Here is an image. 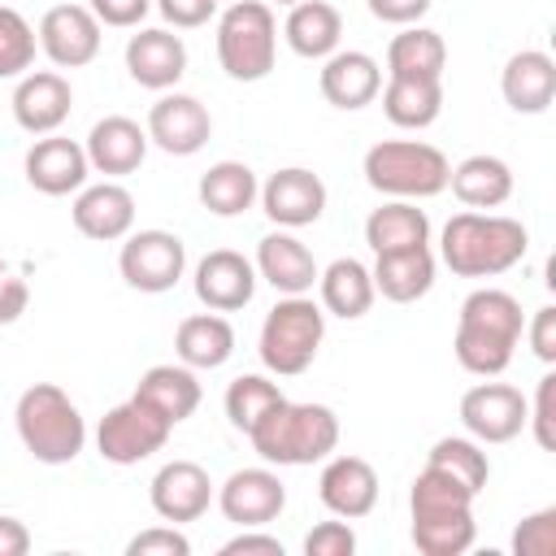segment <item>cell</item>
I'll return each instance as SVG.
<instances>
[{"instance_id":"d6a6232c","label":"cell","mask_w":556,"mask_h":556,"mask_svg":"<svg viewBox=\"0 0 556 556\" xmlns=\"http://www.w3.org/2000/svg\"><path fill=\"white\" fill-rule=\"evenodd\" d=\"M365 243L378 252H404L430 243V217L417 208V200H387L365 217Z\"/></svg>"},{"instance_id":"7c38bea8","label":"cell","mask_w":556,"mask_h":556,"mask_svg":"<svg viewBox=\"0 0 556 556\" xmlns=\"http://www.w3.org/2000/svg\"><path fill=\"white\" fill-rule=\"evenodd\" d=\"M39 52L56 70H78L100 56V22L87 4H52L39 17Z\"/></svg>"},{"instance_id":"4fadbf2b","label":"cell","mask_w":556,"mask_h":556,"mask_svg":"<svg viewBox=\"0 0 556 556\" xmlns=\"http://www.w3.org/2000/svg\"><path fill=\"white\" fill-rule=\"evenodd\" d=\"M148 143H156L169 156H195L208 135H213V117L208 109L187 96V91H165L152 109H148Z\"/></svg>"},{"instance_id":"cb8c5ba5","label":"cell","mask_w":556,"mask_h":556,"mask_svg":"<svg viewBox=\"0 0 556 556\" xmlns=\"http://www.w3.org/2000/svg\"><path fill=\"white\" fill-rule=\"evenodd\" d=\"M87 165L96 174H109V178H122V174H135L148 156V130L135 122V117H122V113H109L100 117L91 130H87Z\"/></svg>"},{"instance_id":"816d5d0a","label":"cell","mask_w":556,"mask_h":556,"mask_svg":"<svg viewBox=\"0 0 556 556\" xmlns=\"http://www.w3.org/2000/svg\"><path fill=\"white\" fill-rule=\"evenodd\" d=\"M265 4H287V9H291V4H300V0H265Z\"/></svg>"},{"instance_id":"83f0119b","label":"cell","mask_w":556,"mask_h":556,"mask_svg":"<svg viewBox=\"0 0 556 556\" xmlns=\"http://www.w3.org/2000/svg\"><path fill=\"white\" fill-rule=\"evenodd\" d=\"M282 39L295 56L304 61H326L330 52H339V39H343V17L334 4L326 0H300L291 4L287 22H282Z\"/></svg>"},{"instance_id":"6da1fadb","label":"cell","mask_w":556,"mask_h":556,"mask_svg":"<svg viewBox=\"0 0 556 556\" xmlns=\"http://www.w3.org/2000/svg\"><path fill=\"white\" fill-rule=\"evenodd\" d=\"M521 334H526L521 300L500 287H478L465 295V304L456 313L452 352H456L460 369H469L478 378H500L513 365Z\"/></svg>"},{"instance_id":"c3c4849f","label":"cell","mask_w":556,"mask_h":556,"mask_svg":"<svg viewBox=\"0 0 556 556\" xmlns=\"http://www.w3.org/2000/svg\"><path fill=\"white\" fill-rule=\"evenodd\" d=\"M365 4L378 22H391V26H417L430 13V0H365Z\"/></svg>"},{"instance_id":"4dcf8cb0","label":"cell","mask_w":556,"mask_h":556,"mask_svg":"<svg viewBox=\"0 0 556 556\" xmlns=\"http://www.w3.org/2000/svg\"><path fill=\"white\" fill-rule=\"evenodd\" d=\"M174 352L191 369H222L235 356V326L222 313H191L174 330Z\"/></svg>"},{"instance_id":"836d02e7","label":"cell","mask_w":556,"mask_h":556,"mask_svg":"<svg viewBox=\"0 0 556 556\" xmlns=\"http://www.w3.org/2000/svg\"><path fill=\"white\" fill-rule=\"evenodd\" d=\"M382 113L400 130H426L443 113V78H387Z\"/></svg>"},{"instance_id":"f35d334b","label":"cell","mask_w":556,"mask_h":556,"mask_svg":"<svg viewBox=\"0 0 556 556\" xmlns=\"http://www.w3.org/2000/svg\"><path fill=\"white\" fill-rule=\"evenodd\" d=\"M35 48H39L35 26L17 9L0 4V78H22L35 65Z\"/></svg>"},{"instance_id":"681fc988","label":"cell","mask_w":556,"mask_h":556,"mask_svg":"<svg viewBox=\"0 0 556 556\" xmlns=\"http://www.w3.org/2000/svg\"><path fill=\"white\" fill-rule=\"evenodd\" d=\"M222 556H282V539L256 534V526H248V530H239L235 539L222 543Z\"/></svg>"},{"instance_id":"f6af8a7d","label":"cell","mask_w":556,"mask_h":556,"mask_svg":"<svg viewBox=\"0 0 556 556\" xmlns=\"http://www.w3.org/2000/svg\"><path fill=\"white\" fill-rule=\"evenodd\" d=\"M174 30H195L217 13V0H152Z\"/></svg>"},{"instance_id":"5b68a950","label":"cell","mask_w":556,"mask_h":556,"mask_svg":"<svg viewBox=\"0 0 556 556\" xmlns=\"http://www.w3.org/2000/svg\"><path fill=\"white\" fill-rule=\"evenodd\" d=\"M13 426L22 447L39 460V465H70L78 460L83 443H87V421L78 413V404L56 387V382H35L17 395L13 408Z\"/></svg>"},{"instance_id":"8d00e7d4","label":"cell","mask_w":556,"mask_h":556,"mask_svg":"<svg viewBox=\"0 0 556 556\" xmlns=\"http://www.w3.org/2000/svg\"><path fill=\"white\" fill-rule=\"evenodd\" d=\"M426 465H434V469L452 473V478H456V482H465L473 495H478V491L486 486V478H491V460H486L482 443H478V439H460V434L439 439V443L426 452Z\"/></svg>"},{"instance_id":"ba28073f","label":"cell","mask_w":556,"mask_h":556,"mask_svg":"<svg viewBox=\"0 0 556 556\" xmlns=\"http://www.w3.org/2000/svg\"><path fill=\"white\" fill-rule=\"evenodd\" d=\"M217 61L235 83L269 78L278 61V22L265 0H235L217 17Z\"/></svg>"},{"instance_id":"8fae6325","label":"cell","mask_w":556,"mask_h":556,"mask_svg":"<svg viewBox=\"0 0 556 556\" xmlns=\"http://www.w3.org/2000/svg\"><path fill=\"white\" fill-rule=\"evenodd\" d=\"M460 426L482 447L513 443L526 430V395L508 382H478L460 395Z\"/></svg>"},{"instance_id":"3957f363","label":"cell","mask_w":556,"mask_h":556,"mask_svg":"<svg viewBox=\"0 0 556 556\" xmlns=\"http://www.w3.org/2000/svg\"><path fill=\"white\" fill-rule=\"evenodd\" d=\"M473 491L452 473L426 465L413 478L408 513H413V547L421 556H460L473 547Z\"/></svg>"},{"instance_id":"1f68e13d","label":"cell","mask_w":556,"mask_h":556,"mask_svg":"<svg viewBox=\"0 0 556 556\" xmlns=\"http://www.w3.org/2000/svg\"><path fill=\"white\" fill-rule=\"evenodd\" d=\"M317 291H321V308L343 317V321H356L374 308V274L369 265H361L356 256H339L330 261L321 274H317Z\"/></svg>"},{"instance_id":"484cf974","label":"cell","mask_w":556,"mask_h":556,"mask_svg":"<svg viewBox=\"0 0 556 556\" xmlns=\"http://www.w3.org/2000/svg\"><path fill=\"white\" fill-rule=\"evenodd\" d=\"M500 91H504V104L513 113H547L552 100H556V61L539 48H521L504 61V74H500Z\"/></svg>"},{"instance_id":"7a4b0ae2","label":"cell","mask_w":556,"mask_h":556,"mask_svg":"<svg viewBox=\"0 0 556 556\" xmlns=\"http://www.w3.org/2000/svg\"><path fill=\"white\" fill-rule=\"evenodd\" d=\"M530 248V235L517 217L504 213H478L465 208L456 217H447L443 235H439V256L452 274L460 278H500L508 274Z\"/></svg>"},{"instance_id":"e0dca14e","label":"cell","mask_w":556,"mask_h":556,"mask_svg":"<svg viewBox=\"0 0 556 556\" xmlns=\"http://www.w3.org/2000/svg\"><path fill=\"white\" fill-rule=\"evenodd\" d=\"M74 109V87L56 70H26L13 87V122L26 135H56Z\"/></svg>"},{"instance_id":"7402d4cb","label":"cell","mask_w":556,"mask_h":556,"mask_svg":"<svg viewBox=\"0 0 556 556\" xmlns=\"http://www.w3.org/2000/svg\"><path fill=\"white\" fill-rule=\"evenodd\" d=\"M317 495L343 521L369 517L374 504H378V473H374V465L365 456H348V452L326 456L321 478H317Z\"/></svg>"},{"instance_id":"d6986e66","label":"cell","mask_w":556,"mask_h":556,"mask_svg":"<svg viewBox=\"0 0 556 556\" xmlns=\"http://www.w3.org/2000/svg\"><path fill=\"white\" fill-rule=\"evenodd\" d=\"M126 74L148 91H169L187 74V43L165 26H135L126 39Z\"/></svg>"},{"instance_id":"8992f818","label":"cell","mask_w":556,"mask_h":556,"mask_svg":"<svg viewBox=\"0 0 556 556\" xmlns=\"http://www.w3.org/2000/svg\"><path fill=\"white\" fill-rule=\"evenodd\" d=\"M365 182L387 200H430L447 191V156L421 139H382L365 152Z\"/></svg>"},{"instance_id":"2e32d148","label":"cell","mask_w":556,"mask_h":556,"mask_svg":"<svg viewBox=\"0 0 556 556\" xmlns=\"http://www.w3.org/2000/svg\"><path fill=\"white\" fill-rule=\"evenodd\" d=\"M217 508L226 521L235 526H269L282 517L287 508V486L274 469H235L222 486H217Z\"/></svg>"},{"instance_id":"44dd1931","label":"cell","mask_w":556,"mask_h":556,"mask_svg":"<svg viewBox=\"0 0 556 556\" xmlns=\"http://www.w3.org/2000/svg\"><path fill=\"white\" fill-rule=\"evenodd\" d=\"M70 217H74V230L83 239H96V243H117L135 230V195L122 187V182H91L83 191H74V204H70Z\"/></svg>"},{"instance_id":"d590c367","label":"cell","mask_w":556,"mask_h":556,"mask_svg":"<svg viewBox=\"0 0 556 556\" xmlns=\"http://www.w3.org/2000/svg\"><path fill=\"white\" fill-rule=\"evenodd\" d=\"M447 43L430 26H404L387 43V78H443Z\"/></svg>"},{"instance_id":"30bf717a","label":"cell","mask_w":556,"mask_h":556,"mask_svg":"<svg viewBox=\"0 0 556 556\" xmlns=\"http://www.w3.org/2000/svg\"><path fill=\"white\" fill-rule=\"evenodd\" d=\"M117 269L135 291H174L187 269V243L174 230H130L117 252Z\"/></svg>"},{"instance_id":"e575fe53","label":"cell","mask_w":556,"mask_h":556,"mask_svg":"<svg viewBox=\"0 0 556 556\" xmlns=\"http://www.w3.org/2000/svg\"><path fill=\"white\" fill-rule=\"evenodd\" d=\"M195 195L213 217H239V213H248L256 204L261 182L243 161H217V165H208L200 174Z\"/></svg>"},{"instance_id":"9a60e30c","label":"cell","mask_w":556,"mask_h":556,"mask_svg":"<svg viewBox=\"0 0 556 556\" xmlns=\"http://www.w3.org/2000/svg\"><path fill=\"white\" fill-rule=\"evenodd\" d=\"M213 478L204 465L195 460H169L156 469L152 486H148V500H152V513L169 526H182V521H200L213 504Z\"/></svg>"},{"instance_id":"d4e9b609","label":"cell","mask_w":556,"mask_h":556,"mask_svg":"<svg viewBox=\"0 0 556 556\" xmlns=\"http://www.w3.org/2000/svg\"><path fill=\"white\" fill-rule=\"evenodd\" d=\"M256 278H265L278 295H308L317 287V261L313 252L291 235V230H274L256 243Z\"/></svg>"},{"instance_id":"ee69618b","label":"cell","mask_w":556,"mask_h":556,"mask_svg":"<svg viewBox=\"0 0 556 556\" xmlns=\"http://www.w3.org/2000/svg\"><path fill=\"white\" fill-rule=\"evenodd\" d=\"M87 9L96 13V22H100V26L135 30V26L152 13V0H87Z\"/></svg>"},{"instance_id":"277c9868","label":"cell","mask_w":556,"mask_h":556,"mask_svg":"<svg viewBox=\"0 0 556 556\" xmlns=\"http://www.w3.org/2000/svg\"><path fill=\"white\" fill-rule=\"evenodd\" d=\"M252 452L265 465H313L339 447V417L326 404H274L252 430Z\"/></svg>"},{"instance_id":"9c48e42d","label":"cell","mask_w":556,"mask_h":556,"mask_svg":"<svg viewBox=\"0 0 556 556\" xmlns=\"http://www.w3.org/2000/svg\"><path fill=\"white\" fill-rule=\"evenodd\" d=\"M169 434H174V426L161 417V413H152L143 400H122V404H113L104 417H100V426H96V447H100V456L109 460V465H139V460H148L152 452H161L165 443H169Z\"/></svg>"},{"instance_id":"603a6c76","label":"cell","mask_w":556,"mask_h":556,"mask_svg":"<svg viewBox=\"0 0 556 556\" xmlns=\"http://www.w3.org/2000/svg\"><path fill=\"white\" fill-rule=\"evenodd\" d=\"M317 87L326 96V104L334 109H365L378 100L382 91V65L369 56V52H356V48H339L321 61V74H317Z\"/></svg>"},{"instance_id":"4316f807","label":"cell","mask_w":556,"mask_h":556,"mask_svg":"<svg viewBox=\"0 0 556 556\" xmlns=\"http://www.w3.org/2000/svg\"><path fill=\"white\" fill-rule=\"evenodd\" d=\"M374 291L391 304H413L434 287V252L426 248H404V252H378L374 256Z\"/></svg>"},{"instance_id":"5bb4252c","label":"cell","mask_w":556,"mask_h":556,"mask_svg":"<svg viewBox=\"0 0 556 556\" xmlns=\"http://www.w3.org/2000/svg\"><path fill=\"white\" fill-rule=\"evenodd\" d=\"M256 200H261V208L274 226L300 230V226H313L326 213V182L304 165H287V169H278L261 182Z\"/></svg>"},{"instance_id":"ffe728a7","label":"cell","mask_w":556,"mask_h":556,"mask_svg":"<svg viewBox=\"0 0 556 556\" xmlns=\"http://www.w3.org/2000/svg\"><path fill=\"white\" fill-rule=\"evenodd\" d=\"M26 169V182L39 191V195H74L87 187V152L83 143L65 139V135H39L22 161Z\"/></svg>"},{"instance_id":"ac0fdd59","label":"cell","mask_w":556,"mask_h":556,"mask_svg":"<svg viewBox=\"0 0 556 556\" xmlns=\"http://www.w3.org/2000/svg\"><path fill=\"white\" fill-rule=\"evenodd\" d=\"M191 287H195V300L204 308L235 313V308L252 304V295H256V265L235 248H213L200 256Z\"/></svg>"},{"instance_id":"74e56055","label":"cell","mask_w":556,"mask_h":556,"mask_svg":"<svg viewBox=\"0 0 556 556\" xmlns=\"http://www.w3.org/2000/svg\"><path fill=\"white\" fill-rule=\"evenodd\" d=\"M287 395L278 391V382H269L265 374H239L230 387H226V417L235 430H252L274 404H282Z\"/></svg>"},{"instance_id":"60d3db41","label":"cell","mask_w":556,"mask_h":556,"mask_svg":"<svg viewBox=\"0 0 556 556\" xmlns=\"http://www.w3.org/2000/svg\"><path fill=\"white\" fill-rule=\"evenodd\" d=\"M513 552L517 556H552L556 552V508H539V513L521 517V526L513 530Z\"/></svg>"},{"instance_id":"f907efd6","label":"cell","mask_w":556,"mask_h":556,"mask_svg":"<svg viewBox=\"0 0 556 556\" xmlns=\"http://www.w3.org/2000/svg\"><path fill=\"white\" fill-rule=\"evenodd\" d=\"M30 552V530L17 517H0V556H26Z\"/></svg>"},{"instance_id":"52a82bcc","label":"cell","mask_w":556,"mask_h":556,"mask_svg":"<svg viewBox=\"0 0 556 556\" xmlns=\"http://www.w3.org/2000/svg\"><path fill=\"white\" fill-rule=\"evenodd\" d=\"M326 339V308L313 304V295H282L265 321H261V365L278 378H295L317 361V348Z\"/></svg>"},{"instance_id":"7dc6e473","label":"cell","mask_w":556,"mask_h":556,"mask_svg":"<svg viewBox=\"0 0 556 556\" xmlns=\"http://www.w3.org/2000/svg\"><path fill=\"white\" fill-rule=\"evenodd\" d=\"M30 304V287L22 274H9L0 269V326H13Z\"/></svg>"},{"instance_id":"bcb514c9","label":"cell","mask_w":556,"mask_h":556,"mask_svg":"<svg viewBox=\"0 0 556 556\" xmlns=\"http://www.w3.org/2000/svg\"><path fill=\"white\" fill-rule=\"evenodd\" d=\"M526 334H530V352H534L543 365H552V361H556V308L543 304V308L534 313V321L526 326Z\"/></svg>"},{"instance_id":"ab89813d","label":"cell","mask_w":556,"mask_h":556,"mask_svg":"<svg viewBox=\"0 0 556 556\" xmlns=\"http://www.w3.org/2000/svg\"><path fill=\"white\" fill-rule=\"evenodd\" d=\"M526 426L534 430V443L543 452H556V374H543L539 378L534 404L526 400Z\"/></svg>"},{"instance_id":"b9f144b4","label":"cell","mask_w":556,"mask_h":556,"mask_svg":"<svg viewBox=\"0 0 556 556\" xmlns=\"http://www.w3.org/2000/svg\"><path fill=\"white\" fill-rule=\"evenodd\" d=\"M191 539L178 526H148L126 543V556H187Z\"/></svg>"},{"instance_id":"7bdbcfd3","label":"cell","mask_w":556,"mask_h":556,"mask_svg":"<svg viewBox=\"0 0 556 556\" xmlns=\"http://www.w3.org/2000/svg\"><path fill=\"white\" fill-rule=\"evenodd\" d=\"M308 556H352L356 552V530L348 521H321L304 534Z\"/></svg>"},{"instance_id":"f1b7e54d","label":"cell","mask_w":556,"mask_h":556,"mask_svg":"<svg viewBox=\"0 0 556 556\" xmlns=\"http://www.w3.org/2000/svg\"><path fill=\"white\" fill-rule=\"evenodd\" d=\"M135 400H143L152 413H161L169 426H178L200 408V378L182 361L178 365H152V369H143Z\"/></svg>"},{"instance_id":"f546056e","label":"cell","mask_w":556,"mask_h":556,"mask_svg":"<svg viewBox=\"0 0 556 556\" xmlns=\"http://www.w3.org/2000/svg\"><path fill=\"white\" fill-rule=\"evenodd\" d=\"M447 187L465 208H478V213L482 208H500L513 195V169H508V161H500L491 152H473L460 165H452Z\"/></svg>"}]
</instances>
